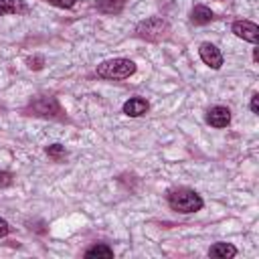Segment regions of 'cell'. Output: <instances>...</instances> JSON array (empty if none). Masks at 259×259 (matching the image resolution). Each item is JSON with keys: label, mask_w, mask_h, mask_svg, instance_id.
<instances>
[{"label": "cell", "mask_w": 259, "mask_h": 259, "mask_svg": "<svg viewBox=\"0 0 259 259\" xmlns=\"http://www.w3.org/2000/svg\"><path fill=\"white\" fill-rule=\"evenodd\" d=\"M47 2L53 6H59V8H73L75 6V0H47Z\"/></svg>", "instance_id": "15"}, {"label": "cell", "mask_w": 259, "mask_h": 259, "mask_svg": "<svg viewBox=\"0 0 259 259\" xmlns=\"http://www.w3.org/2000/svg\"><path fill=\"white\" fill-rule=\"evenodd\" d=\"M251 111L253 113H259V95L257 93L251 97Z\"/></svg>", "instance_id": "19"}, {"label": "cell", "mask_w": 259, "mask_h": 259, "mask_svg": "<svg viewBox=\"0 0 259 259\" xmlns=\"http://www.w3.org/2000/svg\"><path fill=\"white\" fill-rule=\"evenodd\" d=\"M166 30H168V24L160 16H152L138 24V36H142L146 40H158L166 34Z\"/></svg>", "instance_id": "3"}, {"label": "cell", "mask_w": 259, "mask_h": 259, "mask_svg": "<svg viewBox=\"0 0 259 259\" xmlns=\"http://www.w3.org/2000/svg\"><path fill=\"white\" fill-rule=\"evenodd\" d=\"M198 53H200V59L204 61V65H208L210 69H219V67L223 65V55H221V51H219L214 45L202 42Z\"/></svg>", "instance_id": "5"}, {"label": "cell", "mask_w": 259, "mask_h": 259, "mask_svg": "<svg viewBox=\"0 0 259 259\" xmlns=\"http://www.w3.org/2000/svg\"><path fill=\"white\" fill-rule=\"evenodd\" d=\"M134 73H136V63L130 59H109L97 65V75L103 79L119 81V79H127Z\"/></svg>", "instance_id": "1"}, {"label": "cell", "mask_w": 259, "mask_h": 259, "mask_svg": "<svg viewBox=\"0 0 259 259\" xmlns=\"http://www.w3.org/2000/svg\"><path fill=\"white\" fill-rule=\"evenodd\" d=\"M233 32L239 38L249 40V42H257L259 40V28L251 20H237V22H233Z\"/></svg>", "instance_id": "4"}, {"label": "cell", "mask_w": 259, "mask_h": 259, "mask_svg": "<svg viewBox=\"0 0 259 259\" xmlns=\"http://www.w3.org/2000/svg\"><path fill=\"white\" fill-rule=\"evenodd\" d=\"M206 121L212 125V127H227L229 121H231V111L223 105H217V107H210L208 109V115H206Z\"/></svg>", "instance_id": "6"}, {"label": "cell", "mask_w": 259, "mask_h": 259, "mask_svg": "<svg viewBox=\"0 0 259 259\" xmlns=\"http://www.w3.org/2000/svg\"><path fill=\"white\" fill-rule=\"evenodd\" d=\"M26 63H28V67H30V69H40V67H42V63H45V59H42V57H30Z\"/></svg>", "instance_id": "16"}, {"label": "cell", "mask_w": 259, "mask_h": 259, "mask_svg": "<svg viewBox=\"0 0 259 259\" xmlns=\"http://www.w3.org/2000/svg\"><path fill=\"white\" fill-rule=\"evenodd\" d=\"M47 154H49L53 160H61V158L67 156V150H65V146H61V144H53V146L47 148Z\"/></svg>", "instance_id": "14"}, {"label": "cell", "mask_w": 259, "mask_h": 259, "mask_svg": "<svg viewBox=\"0 0 259 259\" xmlns=\"http://www.w3.org/2000/svg\"><path fill=\"white\" fill-rule=\"evenodd\" d=\"M190 18H192L194 24H206V22L212 20V10L206 8V6H202V4H198V6L192 8V16Z\"/></svg>", "instance_id": "11"}, {"label": "cell", "mask_w": 259, "mask_h": 259, "mask_svg": "<svg viewBox=\"0 0 259 259\" xmlns=\"http://www.w3.org/2000/svg\"><path fill=\"white\" fill-rule=\"evenodd\" d=\"M10 182H12V176H10L8 172H2V170H0V188H2V186H8Z\"/></svg>", "instance_id": "17"}, {"label": "cell", "mask_w": 259, "mask_h": 259, "mask_svg": "<svg viewBox=\"0 0 259 259\" xmlns=\"http://www.w3.org/2000/svg\"><path fill=\"white\" fill-rule=\"evenodd\" d=\"M0 12L6 14H24L28 12V6L24 0H0Z\"/></svg>", "instance_id": "10"}, {"label": "cell", "mask_w": 259, "mask_h": 259, "mask_svg": "<svg viewBox=\"0 0 259 259\" xmlns=\"http://www.w3.org/2000/svg\"><path fill=\"white\" fill-rule=\"evenodd\" d=\"M210 257H217V259H231L237 255V249L231 245V243H214L208 251Z\"/></svg>", "instance_id": "9"}, {"label": "cell", "mask_w": 259, "mask_h": 259, "mask_svg": "<svg viewBox=\"0 0 259 259\" xmlns=\"http://www.w3.org/2000/svg\"><path fill=\"white\" fill-rule=\"evenodd\" d=\"M125 0H99V10L103 12H119Z\"/></svg>", "instance_id": "13"}, {"label": "cell", "mask_w": 259, "mask_h": 259, "mask_svg": "<svg viewBox=\"0 0 259 259\" xmlns=\"http://www.w3.org/2000/svg\"><path fill=\"white\" fill-rule=\"evenodd\" d=\"M85 257H103V259H111L113 251L107 245H93L91 249L85 251Z\"/></svg>", "instance_id": "12"}, {"label": "cell", "mask_w": 259, "mask_h": 259, "mask_svg": "<svg viewBox=\"0 0 259 259\" xmlns=\"http://www.w3.org/2000/svg\"><path fill=\"white\" fill-rule=\"evenodd\" d=\"M8 233H10V227H8V223H6L4 219H0V239H2V237H6Z\"/></svg>", "instance_id": "18"}, {"label": "cell", "mask_w": 259, "mask_h": 259, "mask_svg": "<svg viewBox=\"0 0 259 259\" xmlns=\"http://www.w3.org/2000/svg\"><path fill=\"white\" fill-rule=\"evenodd\" d=\"M168 202H170V206L174 208V210H178V212H196V210H200L202 208V198L194 192V190H186V188H182V190H174L170 196H168Z\"/></svg>", "instance_id": "2"}, {"label": "cell", "mask_w": 259, "mask_h": 259, "mask_svg": "<svg viewBox=\"0 0 259 259\" xmlns=\"http://www.w3.org/2000/svg\"><path fill=\"white\" fill-rule=\"evenodd\" d=\"M148 109H150V105H148V101L142 99V97H132V99H127V101L123 103V113L130 115V117H140V115H144Z\"/></svg>", "instance_id": "8"}, {"label": "cell", "mask_w": 259, "mask_h": 259, "mask_svg": "<svg viewBox=\"0 0 259 259\" xmlns=\"http://www.w3.org/2000/svg\"><path fill=\"white\" fill-rule=\"evenodd\" d=\"M30 109H32L36 115H55V113L61 111V109H59V103H57L53 97H40V99H36V101L30 105Z\"/></svg>", "instance_id": "7"}]
</instances>
